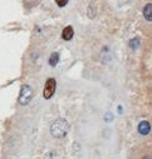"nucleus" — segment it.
Returning <instances> with one entry per match:
<instances>
[{"label": "nucleus", "instance_id": "f257e3e1", "mask_svg": "<svg viewBox=\"0 0 152 159\" xmlns=\"http://www.w3.org/2000/svg\"><path fill=\"white\" fill-rule=\"evenodd\" d=\"M69 130V123L65 119H57L50 127V133L54 138H63Z\"/></svg>", "mask_w": 152, "mask_h": 159}, {"label": "nucleus", "instance_id": "f03ea898", "mask_svg": "<svg viewBox=\"0 0 152 159\" xmlns=\"http://www.w3.org/2000/svg\"><path fill=\"white\" fill-rule=\"evenodd\" d=\"M31 98H33V89H31V87L28 85V84H24L21 87V89H20V93H19V99H18L19 104L20 105H28L30 103Z\"/></svg>", "mask_w": 152, "mask_h": 159}, {"label": "nucleus", "instance_id": "7ed1b4c3", "mask_svg": "<svg viewBox=\"0 0 152 159\" xmlns=\"http://www.w3.org/2000/svg\"><path fill=\"white\" fill-rule=\"evenodd\" d=\"M55 88H57V82L54 78H49L48 80L45 82V85H44V92H43V95L45 99H50L54 93H55Z\"/></svg>", "mask_w": 152, "mask_h": 159}, {"label": "nucleus", "instance_id": "20e7f679", "mask_svg": "<svg viewBox=\"0 0 152 159\" xmlns=\"http://www.w3.org/2000/svg\"><path fill=\"white\" fill-rule=\"evenodd\" d=\"M150 132H151V125L147 120H143L138 124V133L141 135H147Z\"/></svg>", "mask_w": 152, "mask_h": 159}, {"label": "nucleus", "instance_id": "39448f33", "mask_svg": "<svg viewBox=\"0 0 152 159\" xmlns=\"http://www.w3.org/2000/svg\"><path fill=\"white\" fill-rule=\"evenodd\" d=\"M73 35H74V30H73L72 26H65V28L63 29V31H62V38L64 39L65 42L70 40V39L73 38Z\"/></svg>", "mask_w": 152, "mask_h": 159}, {"label": "nucleus", "instance_id": "423d86ee", "mask_svg": "<svg viewBox=\"0 0 152 159\" xmlns=\"http://www.w3.org/2000/svg\"><path fill=\"white\" fill-rule=\"evenodd\" d=\"M143 16L146 20H152V4H146L143 8Z\"/></svg>", "mask_w": 152, "mask_h": 159}, {"label": "nucleus", "instance_id": "0eeeda50", "mask_svg": "<svg viewBox=\"0 0 152 159\" xmlns=\"http://www.w3.org/2000/svg\"><path fill=\"white\" fill-rule=\"evenodd\" d=\"M59 61V54L58 53H53L50 57H49V65L50 66H55Z\"/></svg>", "mask_w": 152, "mask_h": 159}, {"label": "nucleus", "instance_id": "6e6552de", "mask_svg": "<svg viewBox=\"0 0 152 159\" xmlns=\"http://www.w3.org/2000/svg\"><path fill=\"white\" fill-rule=\"evenodd\" d=\"M140 39L138 38H135V39H131V42H130V47H131V49H133V50H136V49H138V47H140Z\"/></svg>", "mask_w": 152, "mask_h": 159}, {"label": "nucleus", "instance_id": "1a4fd4ad", "mask_svg": "<svg viewBox=\"0 0 152 159\" xmlns=\"http://www.w3.org/2000/svg\"><path fill=\"white\" fill-rule=\"evenodd\" d=\"M68 2H69V0H55V3H57V5H58L59 8L65 7V5L68 4Z\"/></svg>", "mask_w": 152, "mask_h": 159}, {"label": "nucleus", "instance_id": "9d476101", "mask_svg": "<svg viewBox=\"0 0 152 159\" xmlns=\"http://www.w3.org/2000/svg\"><path fill=\"white\" fill-rule=\"evenodd\" d=\"M142 159H151V157H150V155H145Z\"/></svg>", "mask_w": 152, "mask_h": 159}]
</instances>
